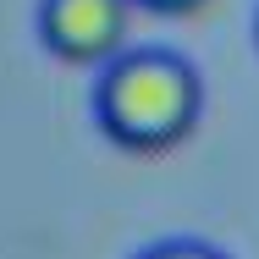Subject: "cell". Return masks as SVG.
I'll return each instance as SVG.
<instances>
[{
    "instance_id": "cell-3",
    "label": "cell",
    "mask_w": 259,
    "mask_h": 259,
    "mask_svg": "<svg viewBox=\"0 0 259 259\" xmlns=\"http://www.w3.org/2000/svg\"><path fill=\"white\" fill-rule=\"evenodd\" d=\"M138 259H226V254H221V248H209V243H193V237H171V243L144 248Z\"/></svg>"
},
{
    "instance_id": "cell-4",
    "label": "cell",
    "mask_w": 259,
    "mask_h": 259,
    "mask_svg": "<svg viewBox=\"0 0 259 259\" xmlns=\"http://www.w3.org/2000/svg\"><path fill=\"white\" fill-rule=\"evenodd\" d=\"M133 6H144V11H165V17H182V11H199L204 0H133Z\"/></svg>"
},
{
    "instance_id": "cell-1",
    "label": "cell",
    "mask_w": 259,
    "mask_h": 259,
    "mask_svg": "<svg viewBox=\"0 0 259 259\" xmlns=\"http://www.w3.org/2000/svg\"><path fill=\"white\" fill-rule=\"evenodd\" d=\"M204 116V77L177 50H121L100 66L94 121L133 155L177 149Z\"/></svg>"
},
{
    "instance_id": "cell-2",
    "label": "cell",
    "mask_w": 259,
    "mask_h": 259,
    "mask_svg": "<svg viewBox=\"0 0 259 259\" xmlns=\"http://www.w3.org/2000/svg\"><path fill=\"white\" fill-rule=\"evenodd\" d=\"M133 0H39V39L66 66H105L127 50Z\"/></svg>"
},
{
    "instance_id": "cell-5",
    "label": "cell",
    "mask_w": 259,
    "mask_h": 259,
    "mask_svg": "<svg viewBox=\"0 0 259 259\" xmlns=\"http://www.w3.org/2000/svg\"><path fill=\"white\" fill-rule=\"evenodd\" d=\"M254 33H259V28H254Z\"/></svg>"
}]
</instances>
